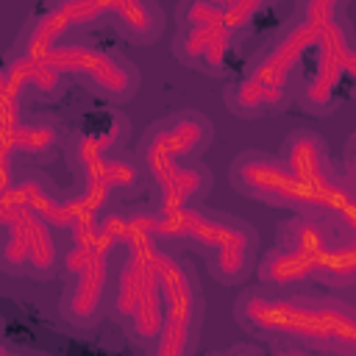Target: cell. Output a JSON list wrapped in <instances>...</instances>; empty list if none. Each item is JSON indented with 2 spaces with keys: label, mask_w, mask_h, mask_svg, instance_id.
<instances>
[{
  "label": "cell",
  "mask_w": 356,
  "mask_h": 356,
  "mask_svg": "<svg viewBox=\"0 0 356 356\" xmlns=\"http://www.w3.org/2000/svg\"><path fill=\"white\" fill-rule=\"evenodd\" d=\"M111 256H100V259L89 261L83 270H78L75 275L64 278V292L58 298V312L70 325L95 328L106 317Z\"/></svg>",
  "instance_id": "11"
},
{
  "label": "cell",
  "mask_w": 356,
  "mask_h": 356,
  "mask_svg": "<svg viewBox=\"0 0 356 356\" xmlns=\"http://www.w3.org/2000/svg\"><path fill=\"white\" fill-rule=\"evenodd\" d=\"M211 139H214L211 120L195 108H184L150 122L136 142L134 159L139 161L145 178H150L170 164L200 159L209 150Z\"/></svg>",
  "instance_id": "7"
},
{
  "label": "cell",
  "mask_w": 356,
  "mask_h": 356,
  "mask_svg": "<svg viewBox=\"0 0 356 356\" xmlns=\"http://www.w3.org/2000/svg\"><path fill=\"white\" fill-rule=\"evenodd\" d=\"M228 184L248 200L267 209L286 211H314L317 192L306 186L281 159L267 150H239L228 164Z\"/></svg>",
  "instance_id": "6"
},
{
  "label": "cell",
  "mask_w": 356,
  "mask_h": 356,
  "mask_svg": "<svg viewBox=\"0 0 356 356\" xmlns=\"http://www.w3.org/2000/svg\"><path fill=\"white\" fill-rule=\"evenodd\" d=\"M22 228L28 236V250H31V264L28 275L36 281H50L58 273L61 261V245H58V231L50 228L44 220L22 209Z\"/></svg>",
  "instance_id": "19"
},
{
  "label": "cell",
  "mask_w": 356,
  "mask_h": 356,
  "mask_svg": "<svg viewBox=\"0 0 356 356\" xmlns=\"http://www.w3.org/2000/svg\"><path fill=\"white\" fill-rule=\"evenodd\" d=\"M3 72L19 100L25 95H33L39 100H56L67 89V75L58 72L47 58H28L8 53L3 61Z\"/></svg>",
  "instance_id": "16"
},
{
  "label": "cell",
  "mask_w": 356,
  "mask_h": 356,
  "mask_svg": "<svg viewBox=\"0 0 356 356\" xmlns=\"http://www.w3.org/2000/svg\"><path fill=\"white\" fill-rule=\"evenodd\" d=\"M0 353H11V348H6V345L0 342Z\"/></svg>",
  "instance_id": "27"
},
{
  "label": "cell",
  "mask_w": 356,
  "mask_h": 356,
  "mask_svg": "<svg viewBox=\"0 0 356 356\" xmlns=\"http://www.w3.org/2000/svg\"><path fill=\"white\" fill-rule=\"evenodd\" d=\"M220 28H206V25H189V22H178V31L172 36V56L189 67V70H200V61L214 39Z\"/></svg>",
  "instance_id": "23"
},
{
  "label": "cell",
  "mask_w": 356,
  "mask_h": 356,
  "mask_svg": "<svg viewBox=\"0 0 356 356\" xmlns=\"http://www.w3.org/2000/svg\"><path fill=\"white\" fill-rule=\"evenodd\" d=\"M150 203L159 209H181L192 203H203L214 186V172L203 159H189L164 167L161 172L147 178Z\"/></svg>",
  "instance_id": "12"
},
{
  "label": "cell",
  "mask_w": 356,
  "mask_h": 356,
  "mask_svg": "<svg viewBox=\"0 0 356 356\" xmlns=\"http://www.w3.org/2000/svg\"><path fill=\"white\" fill-rule=\"evenodd\" d=\"M253 275L261 286L270 289H303L314 284V259L284 245H275L256 259Z\"/></svg>",
  "instance_id": "17"
},
{
  "label": "cell",
  "mask_w": 356,
  "mask_h": 356,
  "mask_svg": "<svg viewBox=\"0 0 356 356\" xmlns=\"http://www.w3.org/2000/svg\"><path fill=\"white\" fill-rule=\"evenodd\" d=\"M95 178L100 181V186L108 192V195H117V192H136L145 172L139 167L136 159H125L122 153H108L103 156L95 167H92Z\"/></svg>",
  "instance_id": "21"
},
{
  "label": "cell",
  "mask_w": 356,
  "mask_h": 356,
  "mask_svg": "<svg viewBox=\"0 0 356 356\" xmlns=\"http://www.w3.org/2000/svg\"><path fill=\"white\" fill-rule=\"evenodd\" d=\"M150 256L156 267V281L161 292V334L153 342L147 353L156 356H186L195 350L200 328H203V312L206 298L197 278L195 264L181 253V248L150 242Z\"/></svg>",
  "instance_id": "4"
},
{
  "label": "cell",
  "mask_w": 356,
  "mask_h": 356,
  "mask_svg": "<svg viewBox=\"0 0 356 356\" xmlns=\"http://www.w3.org/2000/svg\"><path fill=\"white\" fill-rule=\"evenodd\" d=\"M28 264H31V250H28V236L22 228V206L19 214L0 228V270L6 275H28Z\"/></svg>",
  "instance_id": "22"
},
{
  "label": "cell",
  "mask_w": 356,
  "mask_h": 356,
  "mask_svg": "<svg viewBox=\"0 0 356 356\" xmlns=\"http://www.w3.org/2000/svg\"><path fill=\"white\" fill-rule=\"evenodd\" d=\"M19 117H22V100L8 86L6 72H3V61H0V136L3 139H8V131Z\"/></svg>",
  "instance_id": "25"
},
{
  "label": "cell",
  "mask_w": 356,
  "mask_h": 356,
  "mask_svg": "<svg viewBox=\"0 0 356 356\" xmlns=\"http://www.w3.org/2000/svg\"><path fill=\"white\" fill-rule=\"evenodd\" d=\"M128 239L164 242L200 253L209 275L222 286H242L259 259V231L245 220L206 203L181 209L136 206L125 211Z\"/></svg>",
  "instance_id": "2"
},
{
  "label": "cell",
  "mask_w": 356,
  "mask_h": 356,
  "mask_svg": "<svg viewBox=\"0 0 356 356\" xmlns=\"http://www.w3.org/2000/svg\"><path fill=\"white\" fill-rule=\"evenodd\" d=\"M111 267L106 314L120 325V331L142 350H150L161 334V292L156 281V267L147 239H125Z\"/></svg>",
  "instance_id": "3"
},
{
  "label": "cell",
  "mask_w": 356,
  "mask_h": 356,
  "mask_svg": "<svg viewBox=\"0 0 356 356\" xmlns=\"http://www.w3.org/2000/svg\"><path fill=\"white\" fill-rule=\"evenodd\" d=\"M128 136V120L120 114H111V120L106 125L89 128V131H75L70 136H64V153H67V164L70 170L86 172L92 170L103 156L114 153Z\"/></svg>",
  "instance_id": "15"
},
{
  "label": "cell",
  "mask_w": 356,
  "mask_h": 356,
  "mask_svg": "<svg viewBox=\"0 0 356 356\" xmlns=\"http://www.w3.org/2000/svg\"><path fill=\"white\" fill-rule=\"evenodd\" d=\"M14 150L8 145V139L0 136V192H8L11 189V181H14V172H17V164H14Z\"/></svg>",
  "instance_id": "26"
},
{
  "label": "cell",
  "mask_w": 356,
  "mask_h": 356,
  "mask_svg": "<svg viewBox=\"0 0 356 356\" xmlns=\"http://www.w3.org/2000/svg\"><path fill=\"white\" fill-rule=\"evenodd\" d=\"M222 103L225 108L239 117V120H259V117H267V106H264V95L261 89L248 78H236L225 86V95H222Z\"/></svg>",
  "instance_id": "24"
},
{
  "label": "cell",
  "mask_w": 356,
  "mask_h": 356,
  "mask_svg": "<svg viewBox=\"0 0 356 356\" xmlns=\"http://www.w3.org/2000/svg\"><path fill=\"white\" fill-rule=\"evenodd\" d=\"M44 58L58 72L78 81L83 89H89L92 95H97L108 103H128L136 97V92L142 86L139 67L131 58H125L120 50L100 47L95 42L58 39Z\"/></svg>",
  "instance_id": "5"
},
{
  "label": "cell",
  "mask_w": 356,
  "mask_h": 356,
  "mask_svg": "<svg viewBox=\"0 0 356 356\" xmlns=\"http://www.w3.org/2000/svg\"><path fill=\"white\" fill-rule=\"evenodd\" d=\"M8 192L22 209H28L31 214H36L39 220H44L50 228H56L61 234H67L70 228L83 222L75 189H70V192L61 189L58 184L50 181V175L39 172V170H17Z\"/></svg>",
  "instance_id": "10"
},
{
  "label": "cell",
  "mask_w": 356,
  "mask_h": 356,
  "mask_svg": "<svg viewBox=\"0 0 356 356\" xmlns=\"http://www.w3.org/2000/svg\"><path fill=\"white\" fill-rule=\"evenodd\" d=\"M234 320L250 337L289 342L300 353H356V306L334 292L270 289L259 284L236 295Z\"/></svg>",
  "instance_id": "1"
},
{
  "label": "cell",
  "mask_w": 356,
  "mask_h": 356,
  "mask_svg": "<svg viewBox=\"0 0 356 356\" xmlns=\"http://www.w3.org/2000/svg\"><path fill=\"white\" fill-rule=\"evenodd\" d=\"M314 284L325 289H350L356 284V236H345L314 259Z\"/></svg>",
  "instance_id": "20"
},
{
  "label": "cell",
  "mask_w": 356,
  "mask_h": 356,
  "mask_svg": "<svg viewBox=\"0 0 356 356\" xmlns=\"http://www.w3.org/2000/svg\"><path fill=\"white\" fill-rule=\"evenodd\" d=\"M317 36H320V28H314L303 19H295L292 28H286L245 72L261 89L267 117L281 114L295 100L292 75L298 70V61L306 56V50H312L317 44Z\"/></svg>",
  "instance_id": "9"
},
{
  "label": "cell",
  "mask_w": 356,
  "mask_h": 356,
  "mask_svg": "<svg viewBox=\"0 0 356 356\" xmlns=\"http://www.w3.org/2000/svg\"><path fill=\"white\" fill-rule=\"evenodd\" d=\"M345 236H356V231L337 228L334 222H328L314 211H292V217L281 220L275 228V245L298 250L309 259H317Z\"/></svg>",
  "instance_id": "14"
},
{
  "label": "cell",
  "mask_w": 356,
  "mask_h": 356,
  "mask_svg": "<svg viewBox=\"0 0 356 356\" xmlns=\"http://www.w3.org/2000/svg\"><path fill=\"white\" fill-rule=\"evenodd\" d=\"M64 128L53 117H19L8 131V145L14 156L50 159L64 145Z\"/></svg>",
  "instance_id": "18"
},
{
  "label": "cell",
  "mask_w": 356,
  "mask_h": 356,
  "mask_svg": "<svg viewBox=\"0 0 356 356\" xmlns=\"http://www.w3.org/2000/svg\"><path fill=\"white\" fill-rule=\"evenodd\" d=\"M278 159H281L306 186H312L314 192L323 189V186H328V184L337 178V172H339L337 161L331 159V150H328L325 139H323L317 131H312V128H295V131L281 142Z\"/></svg>",
  "instance_id": "13"
},
{
  "label": "cell",
  "mask_w": 356,
  "mask_h": 356,
  "mask_svg": "<svg viewBox=\"0 0 356 356\" xmlns=\"http://www.w3.org/2000/svg\"><path fill=\"white\" fill-rule=\"evenodd\" d=\"M320 50L317 56V70L303 78V83L295 92V100L303 114L309 117H328L337 108V89L342 78L353 70L356 53H353V33L350 25L334 17L317 36Z\"/></svg>",
  "instance_id": "8"
}]
</instances>
